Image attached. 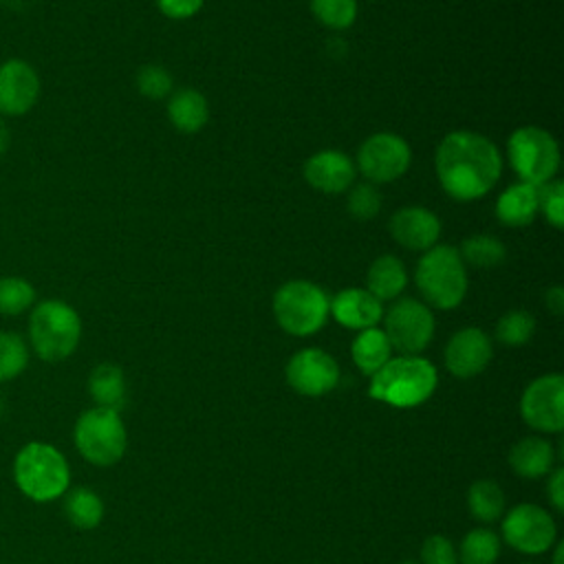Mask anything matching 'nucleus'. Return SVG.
<instances>
[{"mask_svg": "<svg viewBox=\"0 0 564 564\" xmlns=\"http://www.w3.org/2000/svg\"><path fill=\"white\" fill-rule=\"evenodd\" d=\"M456 555L460 557V564H494L500 555V538L487 527L471 529L463 538Z\"/></svg>", "mask_w": 564, "mask_h": 564, "instance_id": "obj_27", "label": "nucleus"}, {"mask_svg": "<svg viewBox=\"0 0 564 564\" xmlns=\"http://www.w3.org/2000/svg\"><path fill=\"white\" fill-rule=\"evenodd\" d=\"M64 516L75 529L88 531L101 522L104 502L93 489L73 487L64 494Z\"/></svg>", "mask_w": 564, "mask_h": 564, "instance_id": "obj_25", "label": "nucleus"}, {"mask_svg": "<svg viewBox=\"0 0 564 564\" xmlns=\"http://www.w3.org/2000/svg\"><path fill=\"white\" fill-rule=\"evenodd\" d=\"M414 280L425 302L441 311L458 306L467 293L465 262L449 245L430 247L416 262Z\"/></svg>", "mask_w": 564, "mask_h": 564, "instance_id": "obj_5", "label": "nucleus"}, {"mask_svg": "<svg viewBox=\"0 0 564 564\" xmlns=\"http://www.w3.org/2000/svg\"><path fill=\"white\" fill-rule=\"evenodd\" d=\"M544 302L551 308L553 315H562L564 313V289L562 286H551L544 293Z\"/></svg>", "mask_w": 564, "mask_h": 564, "instance_id": "obj_39", "label": "nucleus"}, {"mask_svg": "<svg viewBox=\"0 0 564 564\" xmlns=\"http://www.w3.org/2000/svg\"><path fill=\"white\" fill-rule=\"evenodd\" d=\"M311 11L324 26L344 31L357 18V0H311Z\"/></svg>", "mask_w": 564, "mask_h": 564, "instance_id": "obj_32", "label": "nucleus"}, {"mask_svg": "<svg viewBox=\"0 0 564 564\" xmlns=\"http://www.w3.org/2000/svg\"><path fill=\"white\" fill-rule=\"evenodd\" d=\"M438 375L432 361L419 355L390 357L372 377L368 394L392 408H416L436 390Z\"/></svg>", "mask_w": 564, "mask_h": 564, "instance_id": "obj_2", "label": "nucleus"}, {"mask_svg": "<svg viewBox=\"0 0 564 564\" xmlns=\"http://www.w3.org/2000/svg\"><path fill=\"white\" fill-rule=\"evenodd\" d=\"M348 212L357 220H370L379 214L381 209V194L372 183H359L355 187H348Z\"/></svg>", "mask_w": 564, "mask_h": 564, "instance_id": "obj_34", "label": "nucleus"}, {"mask_svg": "<svg viewBox=\"0 0 564 564\" xmlns=\"http://www.w3.org/2000/svg\"><path fill=\"white\" fill-rule=\"evenodd\" d=\"M408 284L405 264L397 256H379L366 275V289L379 300H394Z\"/></svg>", "mask_w": 564, "mask_h": 564, "instance_id": "obj_22", "label": "nucleus"}, {"mask_svg": "<svg viewBox=\"0 0 564 564\" xmlns=\"http://www.w3.org/2000/svg\"><path fill=\"white\" fill-rule=\"evenodd\" d=\"M286 381L304 397H322L337 386L339 366L322 348H302L286 364Z\"/></svg>", "mask_w": 564, "mask_h": 564, "instance_id": "obj_13", "label": "nucleus"}, {"mask_svg": "<svg viewBox=\"0 0 564 564\" xmlns=\"http://www.w3.org/2000/svg\"><path fill=\"white\" fill-rule=\"evenodd\" d=\"M167 117L176 130L185 134L198 132L209 119L207 99L194 88H181L167 101Z\"/></svg>", "mask_w": 564, "mask_h": 564, "instance_id": "obj_21", "label": "nucleus"}, {"mask_svg": "<svg viewBox=\"0 0 564 564\" xmlns=\"http://www.w3.org/2000/svg\"><path fill=\"white\" fill-rule=\"evenodd\" d=\"M421 562L423 564H456L458 555L449 538L445 535H430L421 546Z\"/></svg>", "mask_w": 564, "mask_h": 564, "instance_id": "obj_36", "label": "nucleus"}, {"mask_svg": "<svg viewBox=\"0 0 564 564\" xmlns=\"http://www.w3.org/2000/svg\"><path fill=\"white\" fill-rule=\"evenodd\" d=\"M441 187L456 200L482 198L500 178L502 159L494 141L471 130L449 132L436 148Z\"/></svg>", "mask_w": 564, "mask_h": 564, "instance_id": "obj_1", "label": "nucleus"}, {"mask_svg": "<svg viewBox=\"0 0 564 564\" xmlns=\"http://www.w3.org/2000/svg\"><path fill=\"white\" fill-rule=\"evenodd\" d=\"M9 143H11V132H9V126L4 123V117H0V156L9 150Z\"/></svg>", "mask_w": 564, "mask_h": 564, "instance_id": "obj_40", "label": "nucleus"}, {"mask_svg": "<svg viewBox=\"0 0 564 564\" xmlns=\"http://www.w3.org/2000/svg\"><path fill=\"white\" fill-rule=\"evenodd\" d=\"M390 234L405 249L427 251L441 236V220L434 212L410 205L390 218Z\"/></svg>", "mask_w": 564, "mask_h": 564, "instance_id": "obj_16", "label": "nucleus"}, {"mask_svg": "<svg viewBox=\"0 0 564 564\" xmlns=\"http://www.w3.org/2000/svg\"><path fill=\"white\" fill-rule=\"evenodd\" d=\"M0 414H2V397H0Z\"/></svg>", "mask_w": 564, "mask_h": 564, "instance_id": "obj_43", "label": "nucleus"}, {"mask_svg": "<svg viewBox=\"0 0 564 564\" xmlns=\"http://www.w3.org/2000/svg\"><path fill=\"white\" fill-rule=\"evenodd\" d=\"M562 551H564V544L557 542L555 544V553H553V564H562Z\"/></svg>", "mask_w": 564, "mask_h": 564, "instance_id": "obj_41", "label": "nucleus"}, {"mask_svg": "<svg viewBox=\"0 0 564 564\" xmlns=\"http://www.w3.org/2000/svg\"><path fill=\"white\" fill-rule=\"evenodd\" d=\"M509 163L522 183L542 185L551 181L560 167V148L551 132L538 126H522L507 141Z\"/></svg>", "mask_w": 564, "mask_h": 564, "instance_id": "obj_8", "label": "nucleus"}, {"mask_svg": "<svg viewBox=\"0 0 564 564\" xmlns=\"http://www.w3.org/2000/svg\"><path fill=\"white\" fill-rule=\"evenodd\" d=\"M458 253H460L463 262L487 269V267L500 264L507 256V249L498 238H494L489 234H478V236L465 238Z\"/></svg>", "mask_w": 564, "mask_h": 564, "instance_id": "obj_29", "label": "nucleus"}, {"mask_svg": "<svg viewBox=\"0 0 564 564\" xmlns=\"http://www.w3.org/2000/svg\"><path fill=\"white\" fill-rule=\"evenodd\" d=\"M137 88L148 99H163L172 93V75L163 66L148 64L137 73Z\"/></svg>", "mask_w": 564, "mask_h": 564, "instance_id": "obj_35", "label": "nucleus"}, {"mask_svg": "<svg viewBox=\"0 0 564 564\" xmlns=\"http://www.w3.org/2000/svg\"><path fill=\"white\" fill-rule=\"evenodd\" d=\"M467 509L478 522H496L505 513V494L498 482L480 478L467 491Z\"/></svg>", "mask_w": 564, "mask_h": 564, "instance_id": "obj_26", "label": "nucleus"}, {"mask_svg": "<svg viewBox=\"0 0 564 564\" xmlns=\"http://www.w3.org/2000/svg\"><path fill=\"white\" fill-rule=\"evenodd\" d=\"M538 212H542L555 229L564 227V183L562 181H546L538 185Z\"/></svg>", "mask_w": 564, "mask_h": 564, "instance_id": "obj_33", "label": "nucleus"}, {"mask_svg": "<svg viewBox=\"0 0 564 564\" xmlns=\"http://www.w3.org/2000/svg\"><path fill=\"white\" fill-rule=\"evenodd\" d=\"M399 564H419V562H414V560H403V562H399Z\"/></svg>", "mask_w": 564, "mask_h": 564, "instance_id": "obj_42", "label": "nucleus"}, {"mask_svg": "<svg viewBox=\"0 0 564 564\" xmlns=\"http://www.w3.org/2000/svg\"><path fill=\"white\" fill-rule=\"evenodd\" d=\"M273 315L282 330L295 337H306L326 324L330 300L322 286L308 280H291L275 291Z\"/></svg>", "mask_w": 564, "mask_h": 564, "instance_id": "obj_7", "label": "nucleus"}, {"mask_svg": "<svg viewBox=\"0 0 564 564\" xmlns=\"http://www.w3.org/2000/svg\"><path fill=\"white\" fill-rule=\"evenodd\" d=\"M42 82L37 70L22 57L0 64V117H22L40 99Z\"/></svg>", "mask_w": 564, "mask_h": 564, "instance_id": "obj_14", "label": "nucleus"}, {"mask_svg": "<svg viewBox=\"0 0 564 564\" xmlns=\"http://www.w3.org/2000/svg\"><path fill=\"white\" fill-rule=\"evenodd\" d=\"M73 441L84 460L97 467H110L121 460L128 447V432L117 410L95 405L77 416Z\"/></svg>", "mask_w": 564, "mask_h": 564, "instance_id": "obj_6", "label": "nucleus"}, {"mask_svg": "<svg viewBox=\"0 0 564 564\" xmlns=\"http://www.w3.org/2000/svg\"><path fill=\"white\" fill-rule=\"evenodd\" d=\"M410 145L394 132H377L368 137L357 152V167L368 183H390L410 167Z\"/></svg>", "mask_w": 564, "mask_h": 564, "instance_id": "obj_12", "label": "nucleus"}, {"mask_svg": "<svg viewBox=\"0 0 564 564\" xmlns=\"http://www.w3.org/2000/svg\"><path fill=\"white\" fill-rule=\"evenodd\" d=\"M205 0H156L159 9L167 15V18H176V20H183V18H189L194 15L200 7H203Z\"/></svg>", "mask_w": 564, "mask_h": 564, "instance_id": "obj_37", "label": "nucleus"}, {"mask_svg": "<svg viewBox=\"0 0 564 564\" xmlns=\"http://www.w3.org/2000/svg\"><path fill=\"white\" fill-rule=\"evenodd\" d=\"M494 348L485 330L467 326L456 330L445 346V366L458 379H469L480 375L491 361Z\"/></svg>", "mask_w": 564, "mask_h": 564, "instance_id": "obj_15", "label": "nucleus"}, {"mask_svg": "<svg viewBox=\"0 0 564 564\" xmlns=\"http://www.w3.org/2000/svg\"><path fill=\"white\" fill-rule=\"evenodd\" d=\"M82 339L79 313L64 300H42L31 308L29 344L42 361H62Z\"/></svg>", "mask_w": 564, "mask_h": 564, "instance_id": "obj_4", "label": "nucleus"}, {"mask_svg": "<svg viewBox=\"0 0 564 564\" xmlns=\"http://www.w3.org/2000/svg\"><path fill=\"white\" fill-rule=\"evenodd\" d=\"M381 319L390 346L401 355L421 352L434 337V315L419 300L403 297L394 302Z\"/></svg>", "mask_w": 564, "mask_h": 564, "instance_id": "obj_9", "label": "nucleus"}, {"mask_svg": "<svg viewBox=\"0 0 564 564\" xmlns=\"http://www.w3.org/2000/svg\"><path fill=\"white\" fill-rule=\"evenodd\" d=\"M350 352H352V361L355 366L372 377L390 357H392V346L383 333V328H364L359 330V335L355 337L352 346H350Z\"/></svg>", "mask_w": 564, "mask_h": 564, "instance_id": "obj_24", "label": "nucleus"}, {"mask_svg": "<svg viewBox=\"0 0 564 564\" xmlns=\"http://www.w3.org/2000/svg\"><path fill=\"white\" fill-rule=\"evenodd\" d=\"M304 178L313 189L339 194L352 185L355 165L352 159L339 150H322L304 163Z\"/></svg>", "mask_w": 564, "mask_h": 564, "instance_id": "obj_17", "label": "nucleus"}, {"mask_svg": "<svg viewBox=\"0 0 564 564\" xmlns=\"http://www.w3.org/2000/svg\"><path fill=\"white\" fill-rule=\"evenodd\" d=\"M29 364V348L22 335L0 330V383L15 379Z\"/></svg>", "mask_w": 564, "mask_h": 564, "instance_id": "obj_30", "label": "nucleus"}, {"mask_svg": "<svg viewBox=\"0 0 564 564\" xmlns=\"http://www.w3.org/2000/svg\"><path fill=\"white\" fill-rule=\"evenodd\" d=\"M546 491H549V500H551L553 509L557 513H562L564 511V469L562 467L551 469V478H549Z\"/></svg>", "mask_w": 564, "mask_h": 564, "instance_id": "obj_38", "label": "nucleus"}, {"mask_svg": "<svg viewBox=\"0 0 564 564\" xmlns=\"http://www.w3.org/2000/svg\"><path fill=\"white\" fill-rule=\"evenodd\" d=\"M520 414L529 427L560 434L564 430V377L551 372L533 379L520 397Z\"/></svg>", "mask_w": 564, "mask_h": 564, "instance_id": "obj_11", "label": "nucleus"}, {"mask_svg": "<svg viewBox=\"0 0 564 564\" xmlns=\"http://www.w3.org/2000/svg\"><path fill=\"white\" fill-rule=\"evenodd\" d=\"M13 480L29 500L53 502L68 491L70 467L57 447L31 441L13 458Z\"/></svg>", "mask_w": 564, "mask_h": 564, "instance_id": "obj_3", "label": "nucleus"}, {"mask_svg": "<svg viewBox=\"0 0 564 564\" xmlns=\"http://www.w3.org/2000/svg\"><path fill=\"white\" fill-rule=\"evenodd\" d=\"M502 538L509 546L527 555L546 553L557 538L555 520L538 505H516L502 520Z\"/></svg>", "mask_w": 564, "mask_h": 564, "instance_id": "obj_10", "label": "nucleus"}, {"mask_svg": "<svg viewBox=\"0 0 564 564\" xmlns=\"http://www.w3.org/2000/svg\"><path fill=\"white\" fill-rule=\"evenodd\" d=\"M553 447L542 436H524L509 449V465L520 478H542L553 469Z\"/></svg>", "mask_w": 564, "mask_h": 564, "instance_id": "obj_19", "label": "nucleus"}, {"mask_svg": "<svg viewBox=\"0 0 564 564\" xmlns=\"http://www.w3.org/2000/svg\"><path fill=\"white\" fill-rule=\"evenodd\" d=\"M538 214V187L529 183L509 185L496 200V216L507 227L531 225Z\"/></svg>", "mask_w": 564, "mask_h": 564, "instance_id": "obj_20", "label": "nucleus"}, {"mask_svg": "<svg viewBox=\"0 0 564 564\" xmlns=\"http://www.w3.org/2000/svg\"><path fill=\"white\" fill-rule=\"evenodd\" d=\"M35 304V286L20 275L0 278V315L15 317Z\"/></svg>", "mask_w": 564, "mask_h": 564, "instance_id": "obj_28", "label": "nucleus"}, {"mask_svg": "<svg viewBox=\"0 0 564 564\" xmlns=\"http://www.w3.org/2000/svg\"><path fill=\"white\" fill-rule=\"evenodd\" d=\"M330 315L344 328H372L383 317L381 302L368 289H344L330 300Z\"/></svg>", "mask_w": 564, "mask_h": 564, "instance_id": "obj_18", "label": "nucleus"}, {"mask_svg": "<svg viewBox=\"0 0 564 564\" xmlns=\"http://www.w3.org/2000/svg\"><path fill=\"white\" fill-rule=\"evenodd\" d=\"M535 333V319L527 311H507L496 324V337L505 346H524Z\"/></svg>", "mask_w": 564, "mask_h": 564, "instance_id": "obj_31", "label": "nucleus"}, {"mask_svg": "<svg viewBox=\"0 0 564 564\" xmlns=\"http://www.w3.org/2000/svg\"><path fill=\"white\" fill-rule=\"evenodd\" d=\"M88 392L99 408L121 410L126 403V379L117 364H99L88 375Z\"/></svg>", "mask_w": 564, "mask_h": 564, "instance_id": "obj_23", "label": "nucleus"}]
</instances>
